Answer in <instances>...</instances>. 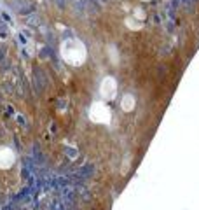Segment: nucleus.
<instances>
[{"instance_id": "obj_2", "label": "nucleus", "mask_w": 199, "mask_h": 210, "mask_svg": "<svg viewBox=\"0 0 199 210\" xmlns=\"http://www.w3.org/2000/svg\"><path fill=\"white\" fill-rule=\"evenodd\" d=\"M33 75H35V82H37V90H44L46 88V77H44V72L40 68H35L33 72Z\"/></svg>"}, {"instance_id": "obj_3", "label": "nucleus", "mask_w": 199, "mask_h": 210, "mask_svg": "<svg viewBox=\"0 0 199 210\" xmlns=\"http://www.w3.org/2000/svg\"><path fill=\"white\" fill-rule=\"evenodd\" d=\"M26 23H28L30 26H39V25H40V18L37 16V14H30V16L26 18Z\"/></svg>"}, {"instance_id": "obj_4", "label": "nucleus", "mask_w": 199, "mask_h": 210, "mask_svg": "<svg viewBox=\"0 0 199 210\" xmlns=\"http://www.w3.org/2000/svg\"><path fill=\"white\" fill-rule=\"evenodd\" d=\"M54 2H56V5H58V7H61V9L65 7V0H54Z\"/></svg>"}, {"instance_id": "obj_1", "label": "nucleus", "mask_w": 199, "mask_h": 210, "mask_svg": "<svg viewBox=\"0 0 199 210\" xmlns=\"http://www.w3.org/2000/svg\"><path fill=\"white\" fill-rule=\"evenodd\" d=\"M14 5H18L16 11L19 14H26V12L33 11V2H30V0H14Z\"/></svg>"}]
</instances>
